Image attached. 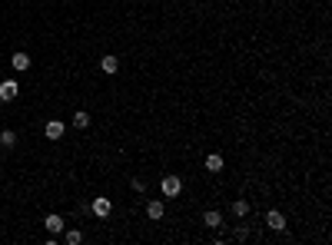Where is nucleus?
<instances>
[{
    "instance_id": "nucleus-1",
    "label": "nucleus",
    "mask_w": 332,
    "mask_h": 245,
    "mask_svg": "<svg viewBox=\"0 0 332 245\" xmlns=\"http://www.w3.org/2000/svg\"><path fill=\"white\" fill-rule=\"evenodd\" d=\"M160 189H163V196H169V199H176L179 192H183V179H179V176H163V182H160Z\"/></svg>"
},
{
    "instance_id": "nucleus-2",
    "label": "nucleus",
    "mask_w": 332,
    "mask_h": 245,
    "mask_svg": "<svg viewBox=\"0 0 332 245\" xmlns=\"http://www.w3.org/2000/svg\"><path fill=\"white\" fill-rule=\"evenodd\" d=\"M17 93H20V83H17V80H3V83H0V100L3 103L17 100Z\"/></svg>"
},
{
    "instance_id": "nucleus-3",
    "label": "nucleus",
    "mask_w": 332,
    "mask_h": 245,
    "mask_svg": "<svg viewBox=\"0 0 332 245\" xmlns=\"http://www.w3.org/2000/svg\"><path fill=\"white\" fill-rule=\"evenodd\" d=\"M266 225H269V229H276V232H282V229H286V215H282L279 209H269V212H266Z\"/></svg>"
},
{
    "instance_id": "nucleus-4",
    "label": "nucleus",
    "mask_w": 332,
    "mask_h": 245,
    "mask_svg": "<svg viewBox=\"0 0 332 245\" xmlns=\"http://www.w3.org/2000/svg\"><path fill=\"white\" fill-rule=\"evenodd\" d=\"M90 209H93V215H97V219H107V215H110V199H107V196H97V199H93V205H90Z\"/></svg>"
},
{
    "instance_id": "nucleus-5",
    "label": "nucleus",
    "mask_w": 332,
    "mask_h": 245,
    "mask_svg": "<svg viewBox=\"0 0 332 245\" xmlns=\"http://www.w3.org/2000/svg\"><path fill=\"white\" fill-rule=\"evenodd\" d=\"M10 67H13V70H20V73H23V70H30V56L23 53V50H17V53L10 56Z\"/></svg>"
},
{
    "instance_id": "nucleus-6",
    "label": "nucleus",
    "mask_w": 332,
    "mask_h": 245,
    "mask_svg": "<svg viewBox=\"0 0 332 245\" xmlns=\"http://www.w3.org/2000/svg\"><path fill=\"white\" fill-rule=\"evenodd\" d=\"M63 133H66V126L60 120H50V122H47V139H60Z\"/></svg>"
},
{
    "instance_id": "nucleus-7",
    "label": "nucleus",
    "mask_w": 332,
    "mask_h": 245,
    "mask_svg": "<svg viewBox=\"0 0 332 245\" xmlns=\"http://www.w3.org/2000/svg\"><path fill=\"white\" fill-rule=\"evenodd\" d=\"M100 70H103V73H116V70H120V60H116V56H103V60H100Z\"/></svg>"
},
{
    "instance_id": "nucleus-8",
    "label": "nucleus",
    "mask_w": 332,
    "mask_h": 245,
    "mask_svg": "<svg viewBox=\"0 0 332 245\" xmlns=\"http://www.w3.org/2000/svg\"><path fill=\"white\" fill-rule=\"evenodd\" d=\"M0 146H3V149H13V146H17V133H13V129H3V133H0Z\"/></svg>"
},
{
    "instance_id": "nucleus-9",
    "label": "nucleus",
    "mask_w": 332,
    "mask_h": 245,
    "mask_svg": "<svg viewBox=\"0 0 332 245\" xmlns=\"http://www.w3.org/2000/svg\"><path fill=\"white\" fill-rule=\"evenodd\" d=\"M47 232H63V219L60 215H47Z\"/></svg>"
},
{
    "instance_id": "nucleus-10",
    "label": "nucleus",
    "mask_w": 332,
    "mask_h": 245,
    "mask_svg": "<svg viewBox=\"0 0 332 245\" xmlns=\"http://www.w3.org/2000/svg\"><path fill=\"white\" fill-rule=\"evenodd\" d=\"M206 169H210V172H220L222 169V156L220 153H210V156H206Z\"/></svg>"
},
{
    "instance_id": "nucleus-11",
    "label": "nucleus",
    "mask_w": 332,
    "mask_h": 245,
    "mask_svg": "<svg viewBox=\"0 0 332 245\" xmlns=\"http://www.w3.org/2000/svg\"><path fill=\"white\" fill-rule=\"evenodd\" d=\"M73 126H77V129H87V126H90V113L77 110V113H73Z\"/></svg>"
},
{
    "instance_id": "nucleus-12",
    "label": "nucleus",
    "mask_w": 332,
    "mask_h": 245,
    "mask_svg": "<svg viewBox=\"0 0 332 245\" xmlns=\"http://www.w3.org/2000/svg\"><path fill=\"white\" fill-rule=\"evenodd\" d=\"M146 215L150 219H163V202H146Z\"/></svg>"
},
{
    "instance_id": "nucleus-13",
    "label": "nucleus",
    "mask_w": 332,
    "mask_h": 245,
    "mask_svg": "<svg viewBox=\"0 0 332 245\" xmlns=\"http://www.w3.org/2000/svg\"><path fill=\"white\" fill-rule=\"evenodd\" d=\"M246 212H249V202H246V199H236V202H232V215H236V219H243Z\"/></svg>"
},
{
    "instance_id": "nucleus-14",
    "label": "nucleus",
    "mask_w": 332,
    "mask_h": 245,
    "mask_svg": "<svg viewBox=\"0 0 332 245\" xmlns=\"http://www.w3.org/2000/svg\"><path fill=\"white\" fill-rule=\"evenodd\" d=\"M203 222L210 225V229H220V225H222V215H220V212H206V219H203Z\"/></svg>"
},
{
    "instance_id": "nucleus-15",
    "label": "nucleus",
    "mask_w": 332,
    "mask_h": 245,
    "mask_svg": "<svg viewBox=\"0 0 332 245\" xmlns=\"http://www.w3.org/2000/svg\"><path fill=\"white\" fill-rule=\"evenodd\" d=\"M63 239H66V245H80V242H83V232H80V229H70Z\"/></svg>"
}]
</instances>
